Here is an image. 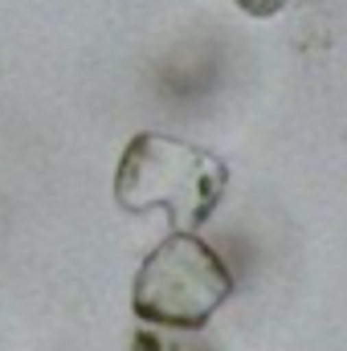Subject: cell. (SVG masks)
I'll return each mask as SVG.
<instances>
[{
    "mask_svg": "<svg viewBox=\"0 0 347 351\" xmlns=\"http://www.w3.org/2000/svg\"><path fill=\"white\" fill-rule=\"evenodd\" d=\"M233 269L208 241H200L196 233H172L139 265L131 311L152 327L200 331L233 298Z\"/></svg>",
    "mask_w": 347,
    "mask_h": 351,
    "instance_id": "cell-2",
    "label": "cell"
},
{
    "mask_svg": "<svg viewBox=\"0 0 347 351\" xmlns=\"http://www.w3.org/2000/svg\"><path fill=\"white\" fill-rule=\"evenodd\" d=\"M225 188L229 168L213 152L160 131H139L115 168V204L135 217L164 208L172 233L200 229L225 200Z\"/></svg>",
    "mask_w": 347,
    "mask_h": 351,
    "instance_id": "cell-1",
    "label": "cell"
},
{
    "mask_svg": "<svg viewBox=\"0 0 347 351\" xmlns=\"http://www.w3.org/2000/svg\"><path fill=\"white\" fill-rule=\"evenodd\" d=\"M233 4H237L241 12H250V16H261V21H265V16H278V12H286L294 0H233Z\"/></svg>",
    "mask_w": 347,
    "mask_h": 351,
    "instance_id": "cell-3",
    "label": "cell"
}]
</instances>
